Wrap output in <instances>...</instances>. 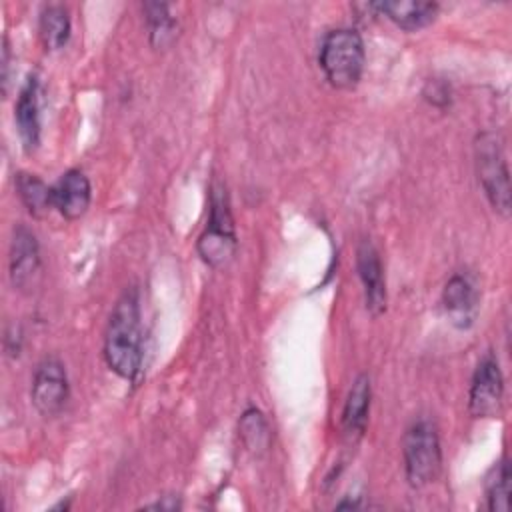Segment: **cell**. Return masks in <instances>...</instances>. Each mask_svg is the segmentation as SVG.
Segmentation results:
<instances>
[{
  "instance_id": "obj_1",
  "label": "cell",
  "mask_w": 512,
  "mask_h": 512,
  "mask_svg": "<svg viewBox=\"0 0 512 512\" xmlns=\"http://www.w3.org/2000/svg\"><path fill=\"white\" fill-rule=\"evenodd\" d=\"M104 358L112 372L134 380L142 368V326L138 290L126 288L116 300L104 336Z\"/></svg>"
},
{
  "instance_id": "obj_2",
  "label": "cell",
  "mask_w": 512,
  "mask_h": 512,
  "mask_svg": "<svg viewBox=\"0 0 512 512\" xmlns=\"http://www.w3.org/2000/svg\"><path fill=\"white\" fill-rule=\"evenodd\" d=\"M364 60V40L356 30L336 28L324 36L320 46V68L334 88H354L362 78Z\"/></svg>"
},
{
  "instance_id": "obj_3",
  "label": "cell",
  "mask_w": 512,
  "mask_h": 512,
  "mask_svg": "<svg viewBox=\"0 0 512 512\" xmlns=\"http://www.w3.org/2000/svg\"><path fill=\"white\" fill-rule=\"evenodd\" d=\"M196 248L200 258L212 268L228 264L236 252V232L230 202L226 188L220 182H214L210 188V216Z\"/></svg>"
},
{
  "instance_id": "obj_4",
  "label": "cell",
  "mask_w": 512,
  "mask_h": 512,
  "mask_svg": "<svg viewBox=\"0 0 512 512\" xmlns=\"http://www.w3.org/2000/svg\"><path fill=\"white\" fill-rule=\"evenodd\" d=\"M404 470L412 488L432 484L442 468V448L436 426L422 418L416 420L404 434Z\"/></svg>"
},
{
  "instance_id": "obj_5",
  "label": "cell",
  "mask_w": 512,
  "mask_h": 512,
  "mask_svg": "<svg viewBox=\"0 0 512 512\" xmlns=\"http://www.w3.org/2000/svg\"><path fill=\"white\" fill-rule=\"evenodd\" d=\"M474 162L478 182L490 206L504 218L510 216V174L500 138L494 132H484L474 144Z\"/></svg>"
},
{
  "instance_id": "obj_6",
  "label": "cell",
  "mask_w": 512,
  "mask_h": 512,
  "mask_svg": "<svg viewBox=\"0 0 512 512\" xmlns=\"http://www.w3.org/2000/svg\"><path fill=\"white\" fill-rule=\"evenodd\" d=\"M70 386L64 364L54 358L46 356L34 370L30 398L34 408L42 416H56L68 402Z\"/></svg>"
},
{
  "instance_id": "obj_7",
  "label": "cell",
  "mask_w": 512,
  "mask_h": 512,
  "mask_svg": "<svg viewBox=\"0 0 512 512\" xmlns=\"http://www.w3.org/2000/svg\"><path fill=\"white\" fill-rule=\"evenodd\" d=\"M504 402V378L500 364L492 354H486L472 376L468 408L476 418H494L500 414Z\"/></svg>"
},
{
  "instance_id": "obj_8",
  "label": "cell",
  "mask_w": 512,
  "mask_h": 512,
  "mask_svg": "<svg viewBox=\"0 0 512 512\" xmlns=\"http://www.w3.org/2000/svg\"><path fill=\"white\" fill-rule=\"evenodd\" d=\"M356 268L364 286L366 310L380 316L386 310V280L378 250L370 240H362L356 250Z\"/></svg>"
},
{
  "instance_id": "obj_9",
  "label": "cell",
  "mask_w": 512,
  "mask_h": 512,
  "mask_svg": "<svg viewBox=\"0 0 512 512\" xmlns=\"http://www.w3.org/2000/svg\"><path fill=\"white\" fill-rule=\"evenodd\" d=\"M40 272V250L36 236L26 226L18 224L10 244V280L14 288L26 290L34 286Z\"/></svg>"
},
{
  "instance_id": "obj_10",
  "label": "cell",
  "mask_w": 512,
  "mask_h": 512,
  "mask_svg": "<svg viewBox=\"0 0 512 512\" xmlns=\"http://www.w3.org/2000/svg\"><path fill=\"white\" fill-rule=\"evenodd\" d=\"M442 304L454 326H472L478 312V290L472 278L466 274H454L442 290Z\"/></svg>"
},
{
  "instance_id": "obj_11",
  "label": "cell",
  "mask_w": 512,
  "mask_h": 512,
  "mask_svg": "<svg viewBox=\"0 0 512 512\" xmlns=\"http://www.w3.org/2000/svg\"><path fill=\"white\" fill-rule=\"evenodd\" d=\"M14 120L26 152H32L40 142V84L36 76H30L22 86L14 106Z\"/></svg>"
},
{
  "instance_id": "obj_12",
  "label": "cell",
  "mask_w": 512,
  "mask_h": 512,
  "mask_svg": "<svg viewBox=\"0 0 512 512\" xmlns=\"http://www.w3.org/2000/svg\"><path fill=\"white\" fill-rule=\"evenodd\" d=\"M54 192V208L66 218V220H78L86 214L90 200H92V188L84 172L80 170H68L62 174L58 184L52 188Z\"/></svg>"
},
{
  "instance_id": "obj_13",
  "label": "cell",
  "mask_w": 512,
  "mask_h": 512,
  "mask_svg": "<svg viewBox=\"0 0 512 512\" xmlns=\"http://www.w3.org/2000/svg\"><path fill=\"white\" fill-rule=\"evenodd\" d=\"M370 8L384 14L398 28L410 30V32L428 26L438 14V4L436 2H422V0L376 2V4H370Z\"/></svg>"
},
{
  "instance_id": "obj_14",
  "label": "cell",
  "mask_w": 512,
  "mask_h": 512,
  "mask_svg": "<svg viewBox=\"0 0 512 512\" xmlns=\"http://www.w3.org/2000/svg\"><path fill=\"white\" fill-rule=\"evenodd\" d=\"M370 378L366 374H360L350 392L348 398L344 402V410H342V430L350 440H356L362 436V432L366 430V422H368V412H370Z\"/></svg>"
},
{
  "instance_id": "obj_15",
  "label": "cell",
  "mask_w": 512,
  "mask_h": 512,
  "mask_svg": "<svg viewBox=\"0 0 512 512\" xmlns=\"http://www.w3.org/2000/svg\"><path fill=\"white\" fill-rule=\"evenodd\" d=\"M14 184H16V192H18L22 204L28 208V212L32 216L40 218V216L48 214L50 208H54V192L38 176L20 172V174H16Z\"/></svg>"
},
{
  "instance_id": "obj_16",
  "label": "cell",
  "mask_w": 512,
  "mask_h": 512,
  "mask_svg": "<svg viewBox=\"0 0 512 512\" xmlns=\"http://www.w3.org/2000/svg\"><path fill=\"white\" fill-rule=\"evenodd\" d=\"M40 38L46 50L62 48L70 38V16L60 4H50L40 14Z\"/></svg>"
},
{
  "instance_id": "obj_17",
  "label": "cell",
  "mask_w": 512,
  "mask_h": 512,
  "mask_svg": "<svg viewBox=\"0 0 512 512\" xmlns=\"http://www.w3.org/2000/svg\"><path fill=\"white\" fill-rule=\"evenodd\" d=\"M146 14V24H148V34H150V44L154 48H166L174 40V30H176V20L170 14L168 4L160 2H146L142 6Z\"/></svg>"
},
{
  "instance_id": "obj_18",
  "label": "cell",
  "mask_w": 512,
  "mask_h": 512,
  "mask_svg": "<svg viewBox=\"0 0 512 512\" xmlns=\"http://www.w3.org/2000/svg\"><path fill=\"white\" fill-rule=\"evenodd\" d=\"M488 508L494 512L510 510V470L506 458L496 466L494 478L488 482Z\"/></svg>"
}]
</instances>
